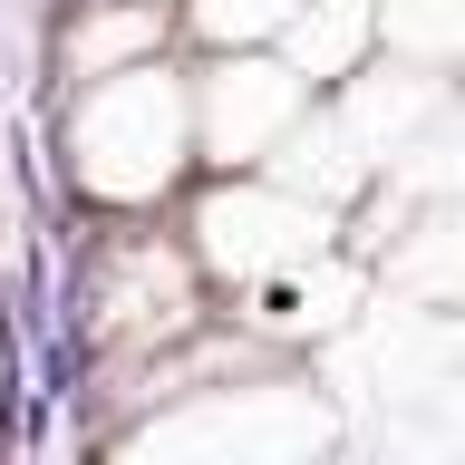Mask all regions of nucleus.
Returning a JSON list of instances; mask_svg holds the SVG:
<instances>
[{"label": "nucleus", "mask_w": 465, "mask_h": 465, "mask_svg": "<svg viewBox=\"0 0 465 465\" xmlns=\"http://www.w3.org/2000/svg\"><path fill=\"white\" fill-rule=\"evenodd\" d=\"M184 155H194V97L155 58L87 78V97L68 107V174L97 203H155L184 174Z\"/></svg>", "instance_id": "f257e3e1"}, {"label": "nucleus", "mask_w": 465, "mask_h": 465, "mask_svg": "<svg viewBox=\"0 0 465 465\" xmlns=\"http://www.w3.org/2000/svg\"><path fill=\"white\" fill-rule=\"evenodd\" d=\"M301 116H311V78L291 58H223L194 87V145H203V165H223V174L272 165Z\"/></svg>", "instance_id": "f03ea898"}, {"label": "nucleus", "mask_w": 465, "mask_h": 465, "mask_svg": "<svg viewBox=\"0 0 465 465\" xmlns=\"http://www.w3.org/2000/svg\"><path fill=\"white\" fill-rule=\"evenodd\" d=\"M320 242H330V223H320V194H301V184H223V194L203 203L194 223V252L203 272H232V282H262V272H291V262H311Z\"/></svg>", "instance_id": "7ed1b4c3"}, {"label": "nucleus", "mask_w": 465, "mask_h": 465, "mask_svg": "<svg viewBox=\"0 0 465 465\" xmlns=\"http://www.w3.org/2000/svg\"><path fill=\"white\" fill-rule=\"evenodd\" d=\"M359 49H369V0H301V10L282 20V58L311 87L359 78Z\"/></svg>", "instance_id": "20e7f679"}, {"label": "nucleus", "mask_w": 465, "mask_h": 465, "mask_svg": "<svg viewBox=\"0 0 465 465\" xmlns=\"http://www.w3.org/2000/svg\"><path fill=\"white\" fill-rule=\"evenodd\" d=\"M155 39H165L155 10H136V0H87V20L68 29L58 68H68V87H87V78H107V68H126V58H145Z\"/></svg>", "instance_id": "39448f33"}, {"label": "nucleus", "mask_w": 465, "mask_h": 465, "mask_svg": "<svg viewBox=\"0 0 465 465\" xmlns=\"http://www.w3.org/2000/svg\"><path fill=\"white\" fill-rule=\"evenodd\" d=\"M301 0H194V29L223 39V49H252V39H282V20Z\"/></svg>", "instance_id": "423d86ee"}]
</instances>
